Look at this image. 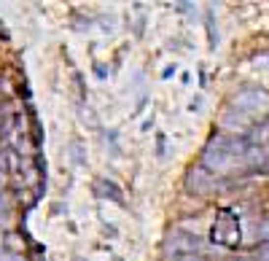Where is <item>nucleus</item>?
Here are the masks:
<instances>
[{
  "label": "nucleus",
  "instance_id": "nucleus-4",
  "mask_svg": "<svg viewBox=\"0 0 269 261\" xmlns=\"http://www.w3.org/2000/svg\"><path fill=\"white\" fill-rule=\"evenodd\" d=\"M175 261H205V259H199L197 253H194V256H180V259H175Z\"/></svg>",
  "mask_w": 269,
  "mask_h": 261
},
{
  "label": "nucleus",
  "instance_id": "nucleus-1",
  "mask_svg": "<svg viewBox=\"0 0 269 261\" xmlns=\"http://www.w3.org/2000/svg\"><path fill=\"white\" fill-rule=\"evenodd\" d=\"M202 248V242H199V237L188 234V232H180V229H173L167 234V240H164V251L173 253L175 259L180 256H194V251H199Z\"/></svg>",
  "mask_w": 269,
  "mask_h": 261
},
{
  "label": "nucleus",
  "instance_id": "nucleus-2",
  "mask_svg": "<svg viewBox=\"0 0 269 261\" xmlns=\"http://www.w3.org/2000/svg\"><path fill=\"white\" fill-rule=\"evenodd\" d=\"M213 240L221 242V245H226V248L237 245L239 229H237V221H234L232 213H221L218 215V221L213 224Z\"/></svg>",
  "mask_w": 269,
  "mask_h": 261
},
{
  "label": "nucleus",
  "instance_id": "nucleus-3",
  "mask_svg": "<svg viewBox=\"0 0 269 261\" xmlns=\"http://www.w3.org/2000/svg\"><path fill=\"white\" fill-rule=\"evenodd\" d=\"M0 261H22V256H16V253H8V251H0Z\"/></svg>",
  "mask_w": 269,
  "mask_h": 261
},
{
  "label": "nucleus",
  "instance_id": "nucleus-5",
  "mask_svg": "<svg viewBox=\"0 0 269 261\" xmlns=\"http://www.w3.org/2000/svg\"><path fill=\"white\" fill-rule=\"evenodd\" d=\"M0 240H3V234H0Z\"/></svg>",
  "mask_w": 269,
  "mask_h": 261
}]
</instances>
